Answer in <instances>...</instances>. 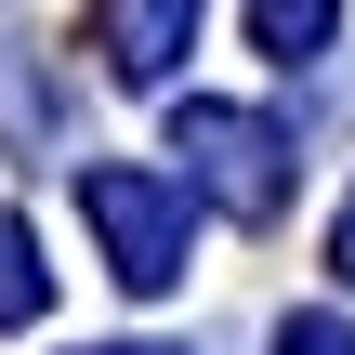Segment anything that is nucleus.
I'll use <instances>...</instances> for the list:
<instances>
[{"label": "nucleus", "instance_id": "nucleus-6", "mask_svg": "<svg viewBox=\"0 0 355 355\" xmlns=\"http://www.w3.org/2000/svg\"><path fill=\"white\" fill-rule=\"evenodd\" d=\"M40 303H53V263H40V237L0 211V329H26Z\"/></svg>", "mask_w": 355, "mask_h": 355}, {"label": "nucleus", "instance_id": "nucleus-9", "mask_svg": "<svg viewBox=\"0 0 355 355\" xmlns=\"http://www.w3.org/2000/svg\"><path fill=\"white\" fill-rule=\"evenodd\" d=\"M92 355H171V343H92Z\"/></svg>", "mask_w": 355, "mask_h": 355}, {"label": "nucleus", "instance_id": "nucleus-2", "mask_svg": "<svg viewBox=\"0 0 355 355\" xmlns=\"http://www.w3.org/2000/svg\"><path fill=\"white\" fill-rule=\"evenodd\" d=\"M79 224L105 237V277L119 290H184V250H198V211H184V184L171 171H145V158H92L79 171Z\"/></svg>", "mask_w": 355, "mask_h": 355}, {"label": "nucleus", "instance_id": "nucleus-5", "mask_svg": "<svg viewBox=\"0 0 355 355\" xmlns=\"http://www.w3.org/2000/svg\"><path fill=\"white\" fill-rule=\"evenodd\" d=\"M329 26H343V0H250V40H263L277 66H316Z\"/></svg>", "mask_w": 355, "mask_h": 355}, {"label": "nucleus", "instance_id": "nucleus-4", "mask_svg": "<svg viewBox=\"0 0 355 355\" xmlns=\"http://www.w3.org/2000/svg\"><path fill=\"white\" fill-rule=\"evenodd\" d=\"M0 145H26V158H53V145H66V92L40 79V53H26V40H0Z\"/></svg>", "mask_w": 355, "mask_h": 355}, {"label": "nucleus", "instance_id": "nucleus-3", "mask_svg": "<svg viewBox=\"0 0 355 355\" xmlns=\"http://www.w3.org/2000/svg\"><path fill=\"white\" fill-rule=\"evenodd\" d=\"M198 13H211V0H105V13H92V53H105V79H132V92H158V79L184 66V40H198Z\"/></svg>", "mask_w": 355, "mask_h": 355}, {"label": "nucleus", "instance_id": "nucleus-8", "mask_svg": "<svg viewBox=\"0 0 355 355\" xmlns=\"http://www.w3.org/2000/svg\"><path fill=\"white\" fill-rule=\"evenodd\" d=\"M329 263H343V290H355V198H343V224H329Z\"/></svg>", "mask_w": 355, "mask_h": 355}, {"label": "nucleus", "instance_id": "nucleus-1", "mask_svg": "<svg viewBox=\"0 0 355 355\" xmlns=\"http://www.w3.org/2000/svg\"><path fill=\"white\" fill-rule=\"evenodd\" d=\"M171 158H184V184H198L224 224H277V211H290V184H303L290 132H277L263 105H211V92H184V105H171Z\"/></svg>", "mask_w": 355, "mask_h": 355}, {"label": "nucleus", "instance_id": "nucleus-7", "mask_svg": "<svg viewBox=\"0 0 355 355\" xmlns=\"http://www.w3.org/2000/svg\"><path fill=\"white\" fill-rule=\"evenodd\" d=\"M277 355H355V329H343V316H290V329H277Z\"/></svg>", "mask_w": 355, "mask_h": 355}]
</instances>
